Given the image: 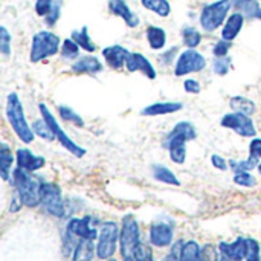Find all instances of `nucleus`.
<instances>
[{
  "instance_id": "f257e3e1",
  "label": "nucleus",
  "mask_w": 261,
  "mask_h": 261,
  "mask_svg": "<svg viewBox=\"0 0 261 261\" xmlns=\"http://www.w3.org/2000/svg\"><path fill=\"white\" fill-rule=\"evenodd\" d=\"M196 128L190 122H177L167 138V148L174 164H184L187 159V142L196 139Z\"/></svg>"
},
{
  "instance_id": "f03ea898",
  "label": "nucleus",
  "mask_w": 261,
  "mask_h": 261,
  "mask_svg": "<svg viewBox=\"0 0 261 261\" xmlns=\"http://www.w3.org/2000/svg\"><path fill=\"white\" fill-rule=\"evenodd\" d=\"M6 118L12 127V130L15 132V135L18 136V139L24 144H31L34 141V132L32 127L28 124L26 118H24V110L23 106L18 99L17 93H9L8 95V101H6Z\"/></svg>"
},
{
  "instance_id": "7ed1b4c3",
  "label": "nucleus",
  "mask_w": 261,
  "mask_h": 261,
  "mask_svg": "<svg viewBox=\"0 0 261 261\" xmlns=\"http://www.w3.org/2000/svg\"><path fill=\"white\" fill-rule=\"evenodd\" d=\"M12 180H14V185L18 193L21 205H24L28 208H34L38 203H41V200H40L41 184L37 179H34L29 171L17 167L12 171Z\"/></svg>"
},
{
  "instance_id": "20e7f679",
  "label": "nucleus",
  "mask_w": 261,
  "mask_h": 261,
  "mask_svg": "<svg viewBox=\"0 0 261 261\" xmlns=\"http://www.w3.org/2000/svg\"><path fill=\"white\" fill-rule=\"evenodd\" d=\"M119 240H121V254L124 261H135L136 249L141 245V234L136 219L130 214L122 219V231Z\"/></svg>"
},
{
  "instance_id": "39448f33",
  "label": "nucleus",
  "mask_w": 261,
  "mask_h": 261,
  "mask_svg": "<svg viewBox=\"0 0 261 261\" xmlns=\"http://www.w3.org/2000/svg\"><path fill=\"white\" fill-rule=\"evenodd\" d=\"M60 47V38L49 32V31H40L32 37V46H31V61L38 63L47 57H52L58 52Z\"/></svg>"
},
{
  "instance_id": "423d86ee",
  "label": "nucleus",
  "mask_w": 261,
  "mask_h": 261,
  "mask_svg": "<svg viewBox=\"0 0 261 261\" xmlns=\"http://www.w3.org/2000/svg\"><path fill=\"white\" fill-rule=\"evenodd\" d=\"M231 6H232L231 0H219L211 5H206L200 14L202 28L208 32H213L217 28H220V24L225 21Z\"/></svg>"
},
{
  "instance_id": "0eeeda50",
  "label": "nucleus",
  "mask_w": 261,
  "mask_h": 261,
  "mask_svg": "<svg viewBox=\"0 0 261 261\" xmlns=\"http://www.w3.org/2000/svg\"><path fill=\"white\" fill-rule=\"evenodd\" d=\"M118 243V225L115 222H106L101 225V232L96 246V255L99 260H110L116 251Z\"/></svg>"
},
{
  "instance_id": "6e6552de",
  "label": "nucleus",
  "mask_w": 261,
  "mask_h": 261,
  "mask_svg": "<svg viewBox=\"0 0 261 261\" xmlns=\"http://www.w3.org/2000/svg\"><path fill=\"white\" fill-rule=\"evenodd\" d=\"M40 112H41V116H43V119L49 124V127H50V130H52V133H54V136L60 141V144L69 151V153H72L75 158H83L84 154H86V150L84 148H81L80 145H76L67 135H66V132L58 125V122H57V119L54 118V115L50 113V110L44 106V104H40Z\"/></svg>"
},
{
  "instance_id": "1a4fd4ad",
  "label": "nucleus",
  "mask_w": 261,
  "mask_h": 261,
  "mask_svg": "<svg viewBox=\"0 0 261 261\" xmlns=\"http://www.w3.org/2000/svg\"><path fill=\"white\" fill-rule=\"evenodd\" d=\"M40 200L44 210L52 214L54 217H63L64 214V205L61 197V190L55 184H41L40 191Z\"/></svg>"
},
{
  "instance_id": "9d476101",
  "label": "nucleus",
  "mask_w": 261,
  "mask_h": 261,
  "mask_svg": "<svg viewBox=\"0 0 261 261\" xmlns=\"http://www.w3.org/2000/svg\"><path fill=\"white\" fill-rule=\"evenodd\" d=\"M205 66H206L205 57L194 49H188V50L180 54V57L176 63L174 73H176V76H185L188 73L203 70Z\"/></svg>"
},
{
  "instance_id": "9b49d317",
  "label": "nucleus",
  "mask_w": 261,
  "mask_h": 261,
  "mask_svg": "<svg viewBox=\"0 0 261 261\" xmlns=\"http://www.w3.org/2000/svg\"><path fill=\"white\" fill-rule=\"evenodd\" d=\"M225 128H231L236 133H239L240 136L245 138H254L257 135V130L254 127V122L251 119V116L243 115V113H228L222 118L220 122Z\"/></svg>"
},
{
  "instance_id": "f8f14e48",
  "label": "nucleus",
  "mask_w": 261,
  "mask_h": 261,
  "mask_svg": "<svg viewBox=\"0 0 261 261\" xmlns=\"http://www.w3.org/2000/svg\"><path fill=\"white\" fill-rule=\"evenodd\" d=\"M150 242L158 248H167L173 242V226L168 223H153L150 228Z\"/></svg>"
},
{
  "instance_id": "ddd939ff",
  "label": "nucleus",
  "mask_w": 261,
  "mask_h": 261,
  "mask_svg": "<svg viewBox=\"0 0 261 261\" xmlns=\"http://www.w3.org/2000/svg\"><path fill=\"white\" fill-rule=\"evenodd\" d=\"M125 66H127L128 72H142L150 80H154L156 78V69L153 67V64L142 54L130 52Z\"/></svg>"
},
{
  "instance_id": "4468645a",
  "label": "nucleus",
  "mask_w": 261,
  "mask_h": 261,
  "mask_svg": "<svg viewBox=\"0 0 261 261\" xmlns=\"http://www.w3.org/2000/svg\"><path fill=\"white\" fill-rule=\"evenodd\" d=\"M15 159H17V167L32 173V171H37L40 168L44 167V158L41 156H34L31 153V150L28 148H18L17 150V154H15Z\"/></svg>"
},
{
  "instance_id": "2eb2a0df",
  "label": "nucleus",
  "mask_w": 261,
  "mask_h": 261,
  "mask_svg": "<svg viewBox=\"0 0 261 261\" xmlns=\"http://www.w3.org/2000/svg\"><path fill=\"white\" fill-rule=\"evenodd\" d=\"M128 55H130V52H128L125 47L118 46V44L110 46V47H106V49L102 50V57L106 58L107 64H109L112 69H116V70H119V69H122V67L125 66Z\"/></svg>"
},
{
  "instance_id": "dca6fc26",
  "label": "nucleus",
  "mask_w": 261,
  "mask_h": 261,
  "mask_svg": "<svg viewBox=\"0 0 261 261\" xmlns=\"http://www.w3.org/2000/svg\"><path fill=\"white\" fill-rule=\"evenodd\" d=\"M67 232H70L72 236L75 237H80V239H90V240H95L96 239V231L90 226V219L86 217V219H72L69 223H67V228H66Z\"/></svg>"
},
{
  "instance_id": "f3484780",
  "label": "nucleus",
  "mask_w": 261,
  "mask_h": 261,
  "mask_svg": "<svg viewBox=\"0 0 261 261\" xmlns=\"http://www.w3.org/2000/svg\"><path fill=\"white\" fill-rule=\"evenodd\" d=\"M109 9H110L115 15L121 17V18L127 23L128 28H136V26L139 24L138 15H136L135 12H132V9H130L128 5L125 3V0H110V2H109Z\"/></svg>"
},
{
  "instance_id": "a211bd4d",
  "label": "nucleus",
  "mask_w": 261,
  "mask_h": 261,
  "mask_svg": "<svg viewBox=\"0 0 261 261\" xmlns=\"http://www.w3.org/2000/svg\"><path fill=\"white\" fill-rule=\"evenodd\" d=\"M219 249H220L222 255L242 261L246 257V252H248V239L240 237L234 243H220Z\"/></svg>"
},
{
  "instance_id": "6ab92c4d",
  "label": "nucleus",
  "mask_w": 261,
  "mask_h": 261,
  "mask_svg": "<svg viewBox=\"0 0 261 261\" xmlns=\"http://www.w3.org/2000/svg\"><path fill=\"white\" fill-rule=\"evenodd\" d=\"M184 106L180 102H173V101H168V102H154L145 109H142V115L144 116H159V115H170V113H174V112H179Z\"/></svg>"
},
{
  "instance_id": "aec40b11",
  "label": "nucleus",
  "mask_w": 261,
  "mask_h": 261,
  "mask_svg": "<svg viewBox=\"0 0 261 261\" xmlns=\"http://www.w3.org/2000/svg\"><path fill=\"white\" fill-rule=\"evenodd\" d=\"M243 21H245V15H242L239 12L232 14L228 18V21H226V24H225V28L222 31V38L228 40V41H232L239 35V32L242 31Z\"/></svg>"
},
{
  "instance_id": "412c9836",
  "label": "nucleus",
  "mask_w": 261,
  "mask_h": 261,
  "mask_svg": "<svg viewBox=\"0 0 261 261\" xmlns=\"http://www.w3.org/2000/svg\"><path fill=\"white\" fill-rule=\"evenodd\" d=\"M72 70L75 73H89V75H93V73H98V72L102 70V64L95 57H84V58L78 60L72 66Z\"/></svg>"
},
{
  "instance_id": "4be33fe9",
  "label": "nucleus",
  "mask_w": 261,
  "mask_h": 261,
  "mask_svg": "<svg viewBox=\"0 0 261 261\" xmlns=\"http://www.w3.org/2000/svg\"><path fill=\"white\" fill-rule=\"evenodd\" d=\"M93 254H95L93 240H90V239H80V242H78V245L75 248L72 261H92Z\"/></svg>"
},
{
  "instance_id": "5701e85b",
  "label": "nucleus",
  "mask_w": 261,
  "mask_h": 261,
  "mask_svg": "<svg viewBox=\"0 0 261 261\" xmlns=\"http://www.w3.org/2000/svg\"><path fill=\"white\" fill-rule=\"evenodd\" d=\"M147 40L150 43V47L154 50H159L165 46L167 43V35L162 28L158 26H148L147 28Z\"/></svg>"
},
{
  "instance_id": "b1692460",
  "label": "nucleus",
  "mask_w": 261,
  "mask_h": 261,
  "mask_svg": "<svg viewBox=\"0 0 261 261\" xmlns=\"http://www.w3.org/2000/svg\"><path fill=\"white\" fill-rule=\"evenodd\" d=\"M234 6L240 8L246 17L261 20V8L257 0H231Z\"/></svg>"
},
{
  "instance_id": "393cba45",
  "label": "nucleus",
  "mask_w": 261,
  "mask_h": 261,
  "mask_svg": "<svg viewBox=\"0 0 261 261\" xmlns=\"http://www.w3.org/2000/svg\"><path fill=\"white\" fill-rule=\"evenodd\" d=\"M229 106L237 113H243V115H248V116H252L255 113L254 101H251V99H248L245 96H234V98H231Z\"/></svg>"
},
{
  "instance_id": "a878e982",
  "label": "nucleus",
  "mask_w": 261,
  "mask_h": 261,
  "mask_svg": "<svg viewBox=\"0 0 261 261\" xmlns=\"http://www.w3.org/2000/svg\"><path fill=\"white\" fill-rule=\"evenodd\" d=\"M153 176L159 182H164V184H168V185H174V187L180 185V182L174 176V173L170 168L164 167V165H153Z\"/></svg>"
},
{
  "instance_id": "bb28decb",
  "label": "nucleus",
  "mask_w": 261,
  "mask_h": 261,
  "mask_svg": "<svg viewBox=\"0 0 261 261\" xmlns=\"http://www.w3.org/2000/svg\"><path fill=\"white\" fill-rule=\"evenodd\" d=\"M12 153L9 151L8 145L6 144H2L0 145V174H2V179L3 180H8L9 179V170L12 167Z\"/></svg>"
},
{
  "instance_id": "cd10ccee",
  "label": "nucleus",
  "mask_w": 261,
  "mask_h": 261,
  "mask_svg": "<svg viewBox=\"0 0 261 261\" xmlns=\"http://www.w3.org/2000/svg\"><path fill=\"white\" fill-rule=\"evenodd\" d=\"M144 8L153 11L154 14L161 15V17H167L171 12V6L168 3V0H141Z\"/></svg>"
},
{
  "instance_id": "c85d7f7f",
  "label": "nucleus",
  "mask_w": 261,
  "mask_h": 261,
  "mask_svg": "<svg viewBox=\"0 0 261 261\" xmlns=\"http://www.w3.org/2000/svg\"><path fill=\"white\" fill-rule=\"evenodd\" d=\"M72 40L80 46V47H83L84 50H87V52H93L95 49H96V46L93 44V41L90 40V37H89V32H87V28L84 26L81 31H73L72 32Z\"/></svg>"
},
{
  "instance_id": "c756f323",
  "label": "nucleus",
  "mask_w": 261,
  "mask_h": 261,
  "mask_svg": "<svg viewBox=\"0 0 261 261\" xmlns=\"http://www.w3.org/2000/svg\"><path fill=\"white\" fill-rule=\"evenodd\" d=\"M180 261H203L202 260V249L196 242H187L182 249Z\"/></svg>"
},
{
  "instance_id": "7c9ffc66",
  "label": "nucleus",
  "mask_w": 261,
  "mask_h": 261,
  "mask_svg": "<svg viewBox=\"0 0 261 261\" xmlns=\"http://www.w3.org/2000/svg\"><path fill=\"white\" fill-rule=\"evenodd\" d=\"M258 161L260 159L257 156L249 154V158L246 161H231L229 165H231L234 173H242V171H251V170L257 168V165H260Z\"/></svg>"
},
{
  "instance_id": "2f4dec72",
  "label": "nucleus",
  "mask_w": 261,
  "mask_h": 261,
  "mask_svg": "<svg viewBox=\"0 0 261 261\" xmlns=\"http://www.w3.org/2000/svg\"><path fill=\"white\" fill-rule=\"evenodd\" d=\"M182 38H184V43L190 47V49H194L200 44L202 41V35L200 32L196 29V28H191V26H187L182 29Z\"/></svg>"
},
{
  "instance_id": "473e14b6",
  "label": "nucleus",
  "mask_w": 261,
  "mask_h": 261,
  "mask_svg": "<svg viewBox=\"0 0 261 261\" xmlns=\"http://www.w3.org/2000/svg\"><path fill=\"white\" fill-rule=\"evenodd\" d=\"M32 132H34L37 136H40V138H43V139H46V141H52V139L55 138L54 133H52V130H50V127H49V124H47L44 119L35 121V122L32 124Z\"/></svg>"
},
{
  "instance_id": "72a5a7b5",
  "label": "nucleus",
  "mask_w": 261,
  "mask_h": 261,
  "mask_svg": "<svg viewBox=\"0 0 261 261\" xmlns=\"http://www.w3.org/2000/svg\"><path fill=\"white\" fill-rule=\"evenodd\" d=\"M58 112H60V116L64 119V121H67V122H73L76 127H83L84 125V121H83V118L75 112V110H72L70 107H66V106H60V109H58Z\"/></svg>"
},
{
  "instance_id": "f704fd0d",
  "label": "nucleus",
  "mask_w": 261,
  "mask_h": 261,
  "mask_svg": "<svg viewBox=\"0 0 261 261\" xmlns=\"http://www.w3.org/2000/svg\"><path fill=\"white\" fill-rule=\"evenodd\" d=\"M78 54H80V46L73 41V40H70V38H66L64 41H63V46H61V55L64 57V58H76L78 57Z\"/></svg>"
},
{
  "instance_id": "c9c22d12",
  "label": "nucleus",
  "mask_w": 261,
  "mask_h": 261,
  "mask_svg": "<svg viewBox=\"0 0 261 261\" xmlns=\"http://www.w3.org/2000/svg\"><path fill=\"white\" fill-rule=\"evenodd\" d=\"M231 69V58L229 57H216L214 61V72L220 76L226 75Z\"/></svg>"
},
{
  "instance_id": "e433bc0d",
  "label": "nucleus",
  "mask_w": 261,
  "mask_h": 261,
  "mask_svg": "<svg viewBox=\"0 0 261 261\" xmlns=\"http://www.w3.org/2000/svg\"><path fill=\"white\" fill-rule=\"evenodd\" d=\"M234 182L240 187H254L257 184L255 177L252 174H249V171H242V173H236L234 176Z\"/></svg>"
},
{
  "instance_id": "4c0bfd02",
  "label": "nucleus",
  "mask_w": 261,
  "mask_h": 261,
  "mask_svg": "<svg viewBox=\"0 0 261 261\" xmlns=\"http://www.w3.org/2000/svg\"><path fill=\"white\" fill-rule=\"evenodd\" d=\"M246 261H261L260 245L254 239H248V252Z\"/></svg>"
},
{
  "instance_id": "58836bf2",
  "label": "nucleus",
  "mask_w": 261,
  "mask_h": 261,
  "mask_svg": "<svg viewBox=\"0 0 261 261\" xmlns=\"http://www.w3.org/2000/svg\"><path fill=\"white\" fill-rule=\"evenodd\" d=\"M0 50L3 55H9L11 52V35L5 26L0 28Z\"/></svg>"
},
{
  "instance_id": "ea45409f",
  "label": "nucleus",
  "mask_w": 261,
  "mask_h": 261,
  "mask_svg": "<svg viewBox=\"0 0 261 261\" xmlns=\"http://www.w3.org/2000/svg\"><path fill=\"white\" fill-rule=\"evenodd\" d=\"M135 261H153V252L147 245H139L135 254Z\"/></svg>"
},
{
  "instance_id": "a19ab883",
  "label": "nucleus",
  "mask_w": 261,
  "mask_h": 261,
  "mask_svg": "<svg viewBox=\"0 0 261 261\" xmlns=\"http://www.w3.org/2000/svg\"><path fill=\"white\" fill-rule=\"evenodd\" d=\"M54 6V0H37L35 2V12L41 17H46Z\"/></svg>"
},
{
  "instance_id": "79ce46f5",
  "label": "nucleus",
  "mask_w": 261,
  "mask_h": 261,
  "mask_svg": "<svg viewBox=\"0 0 261 261\" xmlns=\"http://www.w3.org/2000/svg\"><path fill=\"white\" fill-rule=\"evenodd\" d=\"M60 8H61V2H60V0L54 2V6H52L50 12L46 15V23H47L49 26H54V24L57 23V20L60 18Z\"/></svg>"
},
{
  "instance_id": "37998d69",
  "label": "nucleus",
  "mask_w": 261,
  "mask_h": 261,
  "mask_svg": "<svg viewBox=\"0 0 261 261\" xmlns=\"http://www.w3.org/2000/svg\"><path fill=\"white\" fill-rule=\"evenodd\" d=\"M231 43L232 41H228V40H220L216 46H214V55L216 57H226L228 55V52H229V49H231Z\"/></svg>"
},
{
  "instance_id": "c03bdc74",
  "label": "nucleus",
  "mask_w": 261,
  "mask_h": 261,
  "mask_svg": "<svg viewBox=\"0 0 261 261\" xmlns=\"http://www.w3.org/2000/svg\"><path fill=\"white\" fill-rule=\"evenodd\" d=\"M202 260L203 261H220V257L217 255V251L214 246L211 245H206L203 249H202Z\"/></svg>"
},
{
  "instance_id": "a18cd8bd",
  "label": "nucleus",
  "mask_w": 261,
  "mask_h": 261,
  "mask_svg": "<svg viewBox=\"0 0 261 261\" xmlns=\"http://www.w3.org/2000/svg\"><path fill=\"white\" fill-rule=\"evenodd\" d=\"M182 249H184V242H177L173 245L171 252L168 254L165 261H180V255H182Z\"/></svg>"
},
{
  "instance_id": "49530a36",
  "label": "nucleus",
  "mask_w": 261,
  "mask_h": 261,
  "mask_svg": "<svg viewBox=\"0 0 261 261\" xmlns=\"http://www.w3.org/2000/svg\"><path fill=\"white\" fill-rule=\"evenodd\" d=\"M184 89L188 93H199L200 92V84L196 80H187L184 83Z\"/></svg>"
},
{
  "instance_id": "de8ad7c7",
  "label": "nucleus",
  "mask_w": 261,
  "mask_h": 261,
  "mask_svg": "<svg viewBox=\"0 0 261 261\" xmlns=\"http://www.w3.org/2000/svg\"><path fill=\"white\" fill-rule=\"evenodd\" d=\"M249 154H254L257 156L258 159L261 158V139L260 138H255L252 139L251 145H249Z\"/></svg>"
},
{
  "instance_id": "09e8293b",
  "label": "nucleus",
  "mask_w": 261,
  "mask_h": 261,
  "mask_svg": "<svg viewBox=\"0 0 261 261\" xmlns=\"http://www.w3.org/2000/svg\"><path fill=\"white\" fill-rule=\"evenodd\" d=\"M211 162H213V165H214L217 170H222V171H225V170L228 168V164H226V161H225L222 156H219V154H213V158H211Z\"/></svg>"
},
{
  "instance_id": "8fccbe9b",
  "label": "nucleus",
  "mask_w": 261,
  "mask_h": 261,
  "mask_svg": "<svg viewBox=\"0 0 261 261\" xmlns=\"http://www.w3.org/2000/svg\"><path fill=\"white\" fill-rule=\"evenodd\" d=\"M220 261H239V260H234V258H229V257H226V255H222V257H220Z\"/></svg>"
},
{
  "instance_id": "3c124183",
  "label": "nucleus",
  "mask_w": 261,
  "mask_h": 261,
  "mask_svg": "<svg viewBox=\"0 0 261 261\" xmlns=\"http://www.w3.org/2000/svg\"><path fill=\"white\" fill-rule=\"evenodd\" d=\"M258 171H260V174H261V164L258 165Z\"/></svg>"
},
{
  "instance_id": "603ef678",
  "label": "nucleus",
  "mask_w": 261,
  "mask_h": 261,
  "mask_svg": "<svg viewBox=\"0 0 261 261\" xmlns=\"http://www.w3.org/2000/svg\"><path fill=\"white\" fill-rule=\"evenodd\" d=\"M107 261H116V260H113V258H110V260H107Z\"/></svg>"
}]
</instances>
